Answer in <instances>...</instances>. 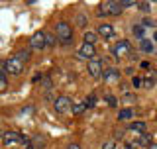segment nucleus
<instances>
[{
	"instance_id": "obj_25",
	"label": "nucleus",
	"mask_w": 157,
	"mask_h": 149,
	"mask_svg": "<svg viewBox=\"0 0 157 149\" xmlns=\"http://www.w3.org/2000/svg\"><path fill=\"white\" fill-rule=\"evenodd\" d=\"M33 147H45V137H43V136H36V143H33Z\"/></svg>"
},
{
	"instance_id": "obj_12",
	"label": "nucleus",
	"mask_w": 157,
	"mask_h": 149,
	"mask_svg": "<svg viewBox=\"0 0 157 149\" xmlns=\"http://www.w3.org/2000/svg\"><path fill=\"white\" fill-rule=\"evenodd\" d=\"M153 84H155V71H151L145 77H141V86L144 88H153Z\"/></svg>"
},
{
	"instance_id": "obj_30",
	"label": "nucleus",
	"mask_w": 157,
	"mask_h": 149,
	"mask_svg": "<svg viewBox=\"0 0 157 149\" xmlns=\"http://www.w3.org/2000/svg\"><path fill=\"white\" fill-rule=\"evenodd\" d=\"M141 26H153V28H157V22H155V20H151V18H145L144 20V22H141Z\"/></svg>"
},
{
	"instance_id": "obj_32",
	"label": "nucleus",
	"mask_w": 157,
	"mask_h": 149,
	"mask_svg": "<svg viewBox=\"0 0 157 149\" xmlns=\"http://www.w3.org/2000/svg\"><path fill=\"white\" fill-rule=\"evenodd\" d=\"M136 4H137V2H134V0H122L120 6H122V8H130V6H136Z\"/></svg>"
},
{
	"instance_id": "obj_19",
	"label": "nucleus",
	"mask_w": 157,
	"mask_h": 149,
	"mask_svg": "<svg viewBox=\"0 0 157 149\" xmlns=\"http://www.w3.org/2000/svg\"><path fill=\"white\" fill-rule=\"evenodd\" d=\"M134 36L140 39V41H141V39H145V28L141 26V24H136V26H134Z\"/></svg>"
},
{
	"instance_id": "obj_6",
	"label": "nucleus",
	"mask_w": 157,
	"mask_h": 149,
	"mask_svg": "<svg viewBox=\"0 0 157 149\" xmlns=\"http://www.w3.org/2000/svg\"><path fill=\"white\" fill-rule=\"evenodd\" d=\"M102 59H90V61L86 63V69H88V74L90 77H94V78H100L102 77V73H104V69H102Z\"/></svg>"
},
{
	"instance_id": "obj_4",
	"label": "nucleus",
	"mask_w": 157,
	"mask_h": 149,
	"mask_svg": "<svg viewBox=\"0 0 157 149\" xmlns=\"http://www.w3.org/2000/svg\"><path fill=\"white\" fill-rule=\"evenodd\" d=\"M112 53L118 57V59H126L132 55V43L128 39H120L114 47H112Z\"/></svg>"
},
{
	"instance_id": "obj_18",
	"label": "nucleus",
	"mask_w": 157,
	"mask_h": 149,
	"mask_svg": "<svg viewBox=\"0 0 157 149\" xmlns=\"http://www.w3.org/2000/svg\"><path fill=\"white\" fill-rule=\"evenodd\" d=\"M16 57H18L22 63H28L29 59H32V49H22V51L16 53Z\"/></svg>"
},
{
	"instance_id": "obj_7",
	"label": "nucleus",
	"mask_w": 157,
	"mask_h": 149,
	"mask_svg": "<svg viewBox=\"0 0 157 149\" xmlns=\"http://www.w3.org/2000/svg\"><path fill=\"white\" fill-rule=\"evenodd\" d=\"M29 47L32 49H37V51H41V49H45V32H36L29 39Z\"/></svg>"
},
{
	"instance_id": "obj_38",
	"label": "nucleus",
	"mask_w": 157,
	"mask_h": 149,
	"mask_svg": "<svg viewBox=\"0 0 157 149\" xmlns=\"http://www.w3.org/2000/svg\"><path fill=\"white\" fill-rule=\"evenodd\" d=\"M24 149H36V147H33V143H29V145H24Z\"/></svg>"
},
{
	"instance_id": "obj_33",
	"label": "nucleus",
	"mask_w": 157,
	"mask_h": 149,
	"mask_svg": "<svg viewBox=\"0 0 157 149\" xmlns=\"http://www.w3.org/2000/svg\"><path fill=\"white\" fill-rule=\"evenodd\" d=\"M124 102H136V96H134V94H130V92H126L124 94Z\"/></svg>"
},
{
	"instance_id": "obj_34",
	"label": "nucleus",
	"mask_w": 157,
	"mask_h": 149,
	"mask_svg": "<svg viewBox=\"0 0 157 149\" xmlns=\"http://www.w3.org/2000/svg\"><path fill=\"white\" fill-rule=\"evenodd\" d=\"M132 84H134L136 88H140L141 86V77H134V78H132Z\"/></svg>"
},
{
	"instance_id": "obj_2",
	"label": "nucleus",
	"mask_w": 157,
	"mask_h": 149,
	"mask_svg": "<svg viewBox=\"0 0 157 149\" xmlns=\"http://www.w3.org/2000/svg\"><path fill=\"white\" fill-rule=\"evenodd\" d=\"M122 8L120 2L118 0H104V2H100V6H98V16L104 18V16H120L122 14Z\"/></svg>"
},
{
	"instance_id": "obj_27",
	"label": "nucleus",
	"mask_w": 157,
	"mask_h": 149,
	"mask_svg": "<svg viewBox=\"0 0 157 149\" xmlns=\"http://www.w3.org/2000/svg\"><path fill=\"white\" fill-rule=\"evenodd\" d=\"M104 98H106V102H108V104H110V106H112V108H116V106H118V100H116V98H114V96H112V94H106V96H104Z\"/></svg>"
},
{
	"instance_id": "obj_31",
	"label": "nucleus",
	"mask_w": 157,
	"mask_h": 149,
	"mask_svg": "<svg viewBox=\"0 0 157 149\" xmlns=\"http://www.w3.org/2000/svg\"><path fill=\"white\" fill-rule=\"evenodd\" d=\"M33 110H36L33 106H24L22 108V116H29V114H33Z\"/></svg>"
},
{
	"instance_id": "obj_29",
	"label": "nucleus",
	"mask_w": 157,
	"mask_h": 149,
	"mask_svg": "<svg viewBox=\"0 0 157 149\" xmlns=\"http://www.w3.org/2000/svg\"><path fill=\"white\" fill-rule=\"evenodd\" d=\"M136 6H137V8H140V10H141V12H149V8H151V6H149V4H147V2H137V4H136Z\"/></svg>"
},
{
	"instance_id": "obj_36",
	"label": "nucleus",
	"mask_w": 157,
	"mask_h": 149,
	"mask_svg": "<svg viewBox=\"0 0 157 149\" xmlns=\"http://www.w3.org/2000/svg\"><path fill=\"white\" fill-rule=\"evenodd\" d=\"M140 67H141V69H149L151 65H149V61H141V63H140Z\"/></svg>"
},
{
	"instance_id": "obj_9",
	"label": "nucleus",
	"mask_w": 157,
	"mask_h": 149,
	"mask_svg": "<svg viewBox=\"0 0 157 149\" xmlns=\"http://www.w3.org/2000/svg\"><path fill=\"white\" fill-rule=\"evenodd\" d=\"M96 55V47L94 45H88V43H82L81 47H78V57H82V59H94Z\"/></svg>"
},
{
	"instance_id": "obj_24",
	"label": "nucleus",
	"mask_w": 157,
	"mask_h": 149,
	"mask_svg": "<svg viewBox=\"0 0 157 149\" xmlns=\"http://www.w3.org/2000/svg\"><path fill=\"white\" fill-rule=\"evenodd\" d=\"M75 24L81 26V28H85L86 26V16H85V14H77V16H75Z\"/></svg>"
},
{
	"instance_id": "obj_26",
	"label": "nucleus",
	"mask_w": 157,
	"mask_h": 149,
	"mask_svg": "<svg viewBox=\"0 0 157 149\" xmlns=\"http://www.w3.org/2000/svg\"><path fill=\"white\" fill-rule=\"evenodd\" d=\"M41 86H43V90H49V88H51V81H49V77H43L41 78Z\"/></svg>"
},
{
	"instance_id": "obj_15",
	"label": "nucleus",
	"mask_w": 157,
	"mask_h": 149,
	"mask_svg": "<svg viewBox=\"0 0 157 149\" xmlns=\"http://www.w3.org/2000/svg\"><path fill=\"white\" fill-rule=\"evenodd\" d=\"M85 110H86V104H85V100L73 102V108H71V112L75 114V116H81V114H85Z\"/></svg>"
},
{
	"instance_id": "obj_8",
	"label": "nucleus",
	"mask_w": 157,
	"mask_h": 149,
	"mask_svg": "<svg viewBox=\"0 0 157 149\" xmlns=\"http://www.w3.org/2000/svg\"><path fill=\"white\" fill-rule=\"evenodd\" d=\"M2 143L4 145H12V143H18V141H22L24 139V136L20 132H14V130H10V132H4L2 133Z\"/></svg>"
},
{
	"instance_id": "obj_35",
	"label": "nucleus",
	"mask_w": 157,
	"mask_h": 149,
	"mask_svg": "<svg viewBox=\"0 0 157 149\" xmlns=\"http://www.w3.org/2000/svg\"><path fill=\"white\" fill-rule=\"evenodd\" d=\"M67 149H82V147L78 145V143H69V145H67Z\"/></svg>"
},
{
	"instance_id": "obj_17",
	"label": "nucleus",
	"mask_w": 157,
	"mask_h": 149,
	"mask_svg": "<svg viewBox=\"0 0 157 149\" xmlns=\"http://www.w3.org/2000/svg\"><path fill=\"white\" fill-rule=\"evenodd\" d=\"M140 51H144V53H153L155 47H153V43H151L149 39H141V41H140Z\"/></svg>"
},
{
	"instance_id": "obj_16",
	"label": "nucleus",
	"mask_w": 157,
	"mask_h": 149,
	"mask_svg": "<svg viewBox=\"0 0 157 149\" xmlns=\"http://www.w3.org/2000/svg\"><path fill=\"white\" fill-rule=\"evenodd\" d=\"M149 143H151V136H149V133H141V136H137V139H136L137 147H149Z\"/></svg>"
},
{
	"instance_id": "obj_22",
	"label": "nucleus",
	"mask_w": 157,
	"mask_h": 149,
	"mask_svg": "<svg viewBox=\"0 0 157 149\" xmlns=\"http://www.w3.org/2000/svg\"><path fill=\"white\" fill-rule=\"evenodd\" d=\"M96 102H98V96H96V92H90V94L86 96V100H85L86 108H94V106H96Z\"/></svg>"
},
{
	"instance_id": "obj_5",
	"label": "nucleus",
	"mask_w": 157,
	"mask_h": 149,
	"mask_svg": "<svg viewBox=\"0 0 157 149\" xmlns=\"http://www.w3.org/2000/svg\"><path fill=\"white\" fill-rule=\"evenodd\" d=\"M53 106H55L57 114H67V112H71V108H73V100L67 96V94H61V96L55 98Z\"/></svg>"
},
{
	"instance_id": "obj_37",
	"label": "nucleus",
	"mask_w": 157,
	"mask_h": 149,
	"mask_svg": "<svg viewBox=\"0 0 157 149\" xmlns=\"http://www.w3.org/2000/svg\"><path fill=\"white\" fill-rule=\"evenodd\" d=\"M147 149H157V141H151V143H149V147H147Z\"/></svg>"
},
{
	"instance_id": "obj_11",
	"label": "nucleus",
	"mask_w": 157,
	"mask_h": 149,
	"mask_svg": "<svg viewBox=\"0 0 157 149\" xmlns=\"http://www.w3.org/2000/svg\"><path fill=\"white\" fill-rule=\"evenodd\" d=\"M102 78H104V81H118V78H120V71H118L116 67H110V69H106L104 73H102Z\"/></svg>"
},
{
	"instance_id": "obj_39",
	"label": "nucleus",
	"mask_w": 157,
	"mask_h": 149,
	"mask_svg": "<svg viewBox=\"0 0 157 149\" xmlns=\"http://www.w3.org/2000/svg\"><path fill=\"white\" fill-rule=\"evenodd\" d=\"M153 39H155V41H157V32H155V33H153Z\"/></svg>"
},
{
	"instance_id": "obj_28",
	"label": "nucleus",
	"mask_w": 157,
	"mask_h": 149,
	"mask_svg": "<svg viewBox=\"0 0 157 149\" xmlns=\"http://www.w3.org/2000/svg\"><path fill=\"white\" fill-rule=\"evenodd\" d=\"M102 149H116V141H114V139H108V141H104Z\"/></svg>"
},
{
	"instance_id": "obj_23",
	"label": "nucleus",
	"mask_w": 157,
	"mask_h": 149,
	"mask_svg": "<svg viewBox=\"0 0 157 149\" xmlns=\"http://www.w3.org/2000/svg\"><path fill=\"white\" fill-rule=\"evenodd\" d=\"M8 88V78H6V73L0 71V92H4Z\"/></svg>"
},
{
	"instance_id": "obj_21",
	"label": "nucleus",
	"mask_w": 157,
	"mask_h": 149,
	"mask_svg": "<svg viewBox=\"0 0 157 149\" xmlns=\"http://www.w3.org/2000/svg\"><path fill=\"white\" fill-rule=\"evenodd\" d=\"M132 116H134V110H132V108H124V110L118 112V120H130Z\"/></svg>"
},
{
	"instance_id": "obj_13",
	"label": "nucleus",
	"mask_w": 157,
	"mask_h": 149,
	"mask_svg": "<svg viewBox=\"0 0 157 149\" xmlns=\"http://www.w3.org/2000/svg\"><path fill=\"white\" fill-rule=\"evenodd\" d=\"M82 41L88 43V45H94V47H96L98 33H96V32H85V33H82Z\"/></svg>"
},
{
	"instance_id": "obj_3",
	"label": "nucleus",
	"mask_w": 157,
	"mask_h": 149,
	"mask_svg": "<svg viewBox=\"0 0 157 149\" xmlns=\"http://www.w3.org/2000/svg\"><path fill=\"white\" fill-rule=\"evenodd\" d=\"M24 67H26V63H22L16 55H14V57H10V59H6V61H4V69H2V71L16 77V74H22Z\"/></svg>"
},
{
	"instance_id": "obj_1",
	"label": "nucleus",
	"mask_w": 157,
	"mask_h": 149,
	"mask_svg": "<svg viewBox=\"0 0 157 149\" xmlns=\"http://www.w3.org/2000/svg\"><path fill=\"white\" fill-rule=\"evenodd\" d=\"M53 33H55V37H57V41L59 43H63V45H69V43L73 41V28H71V24L69 22H57L55 24V28H53Z\"/></svg>"
},
{
	"instance_id": "obj_14",
	"label": "nucleus",
	"mask_w": 157,
	"mask_h": 149,
	"mask_svg": "<svg viewBox=\"0 0 157 149\" xmlns=\"http://www.w3.org/2000/svg\"><path fill=\"white\" fill-rule=\"evenodd\" d=\"M128 130L137 133V136H141V133H145V122H134V124L128 126Z\"/></svg>"
},
{
	"instance_id": "obj_20",
	"label": "nucleus",
	"mask_w": 157,
	"mask_h": 149,
	"mask_svg": "<svg viewBox=\"0 0 157 149\" xmlns=\"http://www.w3.org/2000/svg\"><path fill=\"white\" fill-rule=\"evenodd\" d=\"M55 43H57L55 33H53V32H47L45 33V47H55Z\"/></svg>"
},
{
	"instance_id": "obj_10",
	"label": "nucleus",
	"mask_w": 157,
	"mask_h": 149,
	"mask_svg": "<svg viewBox=\"0 0 157 149\" xmlns=\"http://www.w3.org/2000/svg\"><path fill=\"white\" fill-rule=\"evenodd\" d=\"M114 28L110 26V24H102V26H98V37L102 39H112L114 37Z\"/></svg>"
}]
</instances>
